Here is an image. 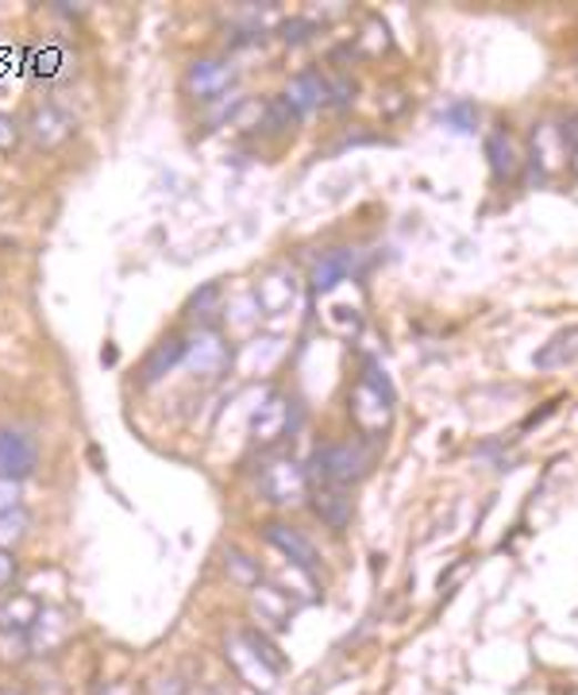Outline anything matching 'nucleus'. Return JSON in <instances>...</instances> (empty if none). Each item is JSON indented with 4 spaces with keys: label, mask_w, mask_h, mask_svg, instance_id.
Returning a JSON list of instances; mask_svg holds the SVG:
<instances>
[{
    "label": "nucleus",
    "mask_w": 578,
    "mask_h": 695,
    "mask_svg": "<svg viewBox=\"0 0 578 695\" xmlns=\"http://www.w3.org/2000/svg\"><path fill=\"white\" fill-rule=\"evenodd\" d=\"M359 383H366L371 391H378L382 399L394 402V386H389V375L382 371V363L374 355H363V371H359Z\"/></svg>",
    "instance_id": "obj_20"
},
{
    "label": "nucleus",
    "mask_w": 578,
    "mask_h": 695,
    "mask_svg": "<svg viewBox=\"0 0 578 695\" xmlns=\"http://www.w3.org/2000/svg\"><path fill=\"white\" fill-rule=\"evenodd\" d=\"M374 467V449L371 441H328L313 452L308 460L305 475L313 487H339V491H352L355 483L366 480Z\"/></svg>",
    "instance_id": "obj_1"
},
{
    "label": "nucleus",
    "mask_w": 578,
    "mask_h": 695,
    "mask_svg": "<svg viewBox=\"0 0 578 695\" xmlns=\"http://www.w3.org/2000/svg\"><path fill=\"white\" fill-rule=\"evenodd\" d=\"M352 260L355 255L347 252V248H339V252H324L313 266V294H328L336 282H344L347 274H352Z\"/></svg>",
    "instance_id": "obj_13"
},
{
    "label": "nucleus",
    "mask_w": 578,
    "mask_h": 695,
    "mask_svg": "<svg viewBox=\"0 0 578 695\" xmlns=\"http://www.w3.org/2000/svg\"><path fill=\"white\" fill-rule=\"evenodd\" d=\"M308 506H313V514L321 518L328 530L344 533L347 525H352V495L339 487H313L308 491Z\"/></svg>",
    "instance_id": "obj_9"
},
{
    "label": "nucleus",
    "mask_w": 578,
    "mask_h": 695,
    "mask_svg": "<svg viewBox=\"0 0 578 695\" xmlns=\"http://www.w3.org/2000/svg\"><path fill=\"white\" fill-rule=\"evenodd\" d=\"M185 360V341H178V336H170V341H162L159 348H154L151 355H146V363H143V371H140V379L143 383H159L162 375H166L174 363H182Z\"/></svg>",
    "instance_id": "obj_15"
},
{
    "label": "nucleus",
    "mask_w": 578,
    "mask_h": 695,
    "mask_svg": "<svg viewBox=\"0 0 578 695\" xmlns=\"http://www.w3.org/2000/svg\"><path fill=\"white\" fill-rule=\"evenodd\" d=\"M185 363H190L197 375H216L232 363V348H227L224 336L216 329H201L190 344H185Z\"/></svg>",
    "instance_id": "obj_6"
},
{
    "label": "nucleus",
    "mask_w": 578,
    "mask_h": 695,
    "mask_svg": "<svg viewBox=\"0 0 578 695\" xmlns=\"http://www.w3.org/2000/svg\"><path fill=\"white\" fill-rule=\"evenodd\" d=\"M486 159H490V171L498 182H513L520 171V151L509 132H494L490 140H486Z\"/></svg>",
    "instance_id": "obj_12"
},
{
    "label": "nucleus",
    "mask_w": 578,
    "mask_h": 695,
    "mask_svg": "<svg viewBox=\"0 0 578 695\" xmlns=\"http://www.w3.org/2000/svg\"><path fill=\"white\" fill-rule=\"evenodd\" d=\"M227 82H232V70H227L220 59H201V62H193L190 67V89L197 97H213Z\"/></svg>",
    "instance_id": "obj_14"
},
{
    "label": "nucleus",
    "mask_w": 578,
    "mask_h": 695,
    "mask_svg": "<svg viewBox=\"0 0 578 695\" xmlns=\"http://www.w3.org/2000/svg\"><path fill=\"white\" fill-rule=\"evenodd\" d=\"M31 140L39 148H62L70 140V117L62 109H54V104H39L31 112Z\"/></svg>",
    "instance_id": "obj_10"
},
{
    "label": "nucleus",
    "mask_w": 578,
    "mask_h": 695,
    "mask_svg": "<svg viewBox=\"0 0 578 695\" xmlns=\"http://www.w3.org/2000/svg\"><path fill=\"white\" fill-rule=\"evenodd\" d=\"M355 101V82L352 78H328V104L336 112H344Z\"/></svg>",
    "instance_id": "obj_23"
},
{
    "label": "nucleus",
    "mask_w": 578,
    "mask_h": 695,
    "mask_svg": "<svg viewBox=\"0 0 578 695\" xmlns=\"http://www.w3.org/2000/svg\"><path fill=\"white\" fill-rule=\"evenodd\" d=\"M255 302L263 313H282L297 302V279L290 274V266H274V271H266L263 279H258Z\"/></svg>",
    "instance_id": "obj_8"
},
{
    "label": "nucleus",
    "mask_w": 578,
    "mask_h": 695,
    "mask_svg": "<svg viewBox=\"0 0 578 695\" xmlns=\"http://www.w3.org/2000/svg\"><path fill=\"white\" fill-rule=\"evenodd\" d=\"M263 541H266L271 548H278V553L286 556L293 568L301 572V576L321 580V572H324L321 548H316L313 541H308L301 530H293L290 522H266V525H263Z\"/></svg>",
    "instance_id": "obj_2"
},
{
    "label": "nucleus",
    "mask_w": 578,
    "mask_h": 695,
    "mask_svg": "<svg viewBox=\"0 0 578 695\" xmlns=\"http://www.w3.org/2000/svg\"><path fill=\"white\" fill-rule=\"evenodd\" d=\"M255 600H263V611L274 618V626H286V622H290V603H293V600H286V595H282L278 587L258 584V587H255Z\"/></svg>",
    "instance_id": "obj_19"
},
{
    "label": "nucleus",
    "mask_w": 578,
    "mask_h": 695,
    "mask_svg": "<svg viewBox=\"0 0 578 695\" xmlns=\"http://www.w3.org/2000/svg\"><path fill=\"white\" fill-rule=\"evenodd\" d=\"M67 626H70L67 611H62V607H43V611H39V618L31 622V629H28L31 653H47V649H54V645H62V642H67Z\"/></svg>",
    "instance_id": "obj_11"
},
{
    "label": "nucleus",
    "mask_w": 578,
    "mask_h": 695,
    "mask_svg": "<svg viewBox=\"0 0 578 695\" xmlns=\"http://www.w3.org/2000/svg\"><path fill=\"white\" fill-rule=\"evenodd\" d=\"M39 467L36 436L20 425H0V480H28Z\"/></svg>",
    "instance_id": "obj_3"
},
{
    "label": "nucleus",
    "mask_w": 578,
    "mask_h": 695,
    "mask_svg": "<svg viewBox=\"0 0 578 695\" xmlns=\"http://www.w3.org/2000/svg\"><path fill=\"white\" fill-rule=\"evenodd\" d=\"M220 282H209V286H201V290H193V298H190V305H185V313H197V318H209V310L220 302Z\"/></svg>",
    "instance_id": "obj_24"
},
{
    "label": "nucleus",
    "mask_w": 578,
    "mask_h": 695,
    "mask_svg": "<svg viewBox=\"0 0 578 695\" xmlns=\"http://www.w3.org/2000/svg\"><path fill=\"white\" fill-rule=\"evenodd\" d=\"M20 511V483L0 480V518H12Z\"/></svg>",
    "instance_id": "obj_25"
},
{
    "label": "nucleus",
    "mask_w": 578,
    "mask_h": 695,
    "mask_svg": "<svg viewBox=\"0 0 578 695\" xmlns=\"http://www.w3.org/2000/svg\"><path fill=\"white\" fill-rule=\"evenodd\" d=\"M201 695H220V692H201Z\"/></svg>",
    "instance_id": "obj_30"
},
{
    "label": "nucleus",
    "mask_w": 578,
    "mask_h": 695,
    "mask_svg": "<svg viewBox=\"0 0 578 695\" xmlns=\"http://www.w3.org/2000/svg\"><path fill=\"white\" fill-rule=\"evenodd\" d=\"M282 36L290 39V47H301V43H308V39L316 36V23L313 20H301V16H297V20H290L286 28H282Z\"/></svg>",
    "instance_id": "obj_26"
},
{
    "label": "nucleus",
    "mask_w": 578,
    "mask_h": 695,
    "mask_svg": "<svg viewBox=\"0 0 578 695\" xmlns=\"http://www.w3.org/2000/svg\"><path fill=\"white\" fill-rule=\"evenodd\" d=\"M16 143H20V128L8 112H0V151H12Z\"/></svg>",
    "instance_id": "obj_27"
},
{
    "label": "nucleus",
    "mask_w": 578,
    "mask_h": 695,
    "mask_svg": "<svg viewBox=\"0 0 578 695\" xmlns=\"http://www.w3.org/2000/svg\"><path fill=\"white\" fill-rule=\"evenodd\" d=\"M243 637H247V642H251V649L258 653V661H263V665L271 668L274 676H282V673H286V657H282V649L271 642V637L263 634V629H243Z\"/></svg>",
    "instance_id": "obj_18"
},
{
    "label": "nucleus",
    "mask_w": 578,
    "mask_h": 695,
    "mask_svg": "<svg viewBox=\"0 0 578 695\" xmlns=\"http://www.w3.org/2000/svg\"><path fill=\"white\" fill-rule=\"evenodd\" d=\"M93 695H132V688H128V684H101Z\"/></svg>",
    "instance_id": "obj_29"
},
{
    "label": "nucleus",
    "mask_w": 578,
    "mask_h": 695,
    "mask_svg": "<svg viewBox=\"0 0 578 695\" xmlns=\"http://www.w3.org/2000/svg\"><path fill=\"white\" fill-rule=\"evenodd\" d=\"M224 561H227V564H232V568H235L232 576L240 580V584H251V587H258V564L251 561V556H243L240 548H227V553H224Z\"/></svg>",
    "instance_id": "obj_22"
},
{
    "label": "nucleus",
    "mask_w": 578,
    "mask_h": 695,
    "mask_svg": "<svg viewBox=\"0 0 578 695\" xmlns=\"http://www.w3.org/2000/svg\"><path fill=\"white\" fill-rule=\"evenodd\" d=\"M389 414H394V402L382 399V394L371 391L366 383H355V391H352V417H355V425L363 430L366 441L389 430Z\"/></svg>",
    "instance_id": "obj_5"
},
{
    "label": "nucleus",
    "mask_w": 578,
    "mask_h": 695,
    "mask_svg": "<svg viewBox=\"0 0 578 695\" xmlns=\"http://www.w3.org/2000/svg\"><path fill=\"white\" fill-rule=\"evenodd\" d=\"M36 618H39V603L31 600V595H16V600L0 603V629L12 626L16 634H28Z\"/></svg>",
    "instance_id": "obj_17"
},
{
    "label": "nucleus",
    "mask_w": 578,
    "mask_h": 695,
    "mask_svg": "<svg viewBox=\"0 0 578 695\" xmlns=\"http://www.w3.org/2000/svg\"><path fill=\"white\" fill-rule=\"evenodd\" d=\"M16 568H20V564H16V553L12 548H0V587H8L16 580Z\"/></svg>",
    "instance_id": "obj_28"
},
{
    "label": "nucleus",
    "mask_w": 578,
    "mask_h": 695,
    "mask_svg": "<svg viewBox=\"0 0 578 695\" xmlns=\"http://www.w3.org/2000/svg\"><path fill=\"white\" fill-rule=\"evenodd\" d=\"M305 487H308L305 467L293 464V460H274V464H266L263 475H258V495L274 506H290V503H297V498H305Z\"/></svg>",
    "instance_id": "obj_4"
},
{
    "label": "nucleus",
    "mask_w": 578,
    "mask_h": 695,
    "mask_svg": "<svg viewBox=\"0 0 578 695\" xmlns=\"http://www.w3.org/2000/svg\"><path fill=\"white\" fill-rule=\"evenodd\" d=\"M439 120H444L447 128H455V132L467 135V132H475L478 128V109L475 104H467V101H459V104H452V109H444V117Z\"/></svg>",
    "instance_id": "obj_21"
},
{
    "label": "nucleus",
    "mask_w": 578,
    "mask_h": 695,
    "mask_svg": "<svg viewBox=\"0 0 578 695\" xmlns=\"http://www.w3.org/2000/svg\"><path fill=\"white\" fill-rule=\"evenodd\" d=\"M282 101H286V109L293 112L297 120L313 117L321 104H328V82H324L316 70H305V74H297L293 82L286 85V93H282Z\"/></svg>",
    "instance_id": "obj_7"
},
{
    "label": "nucleus",
    "mask_w": 578,
    "mask_h": 695,
    "mask_svg": "<svg viewBox=\"0 0 578 695\" xmlns=\"http://www.w3.org/2000/svg\"><path fill=\"white\" fill-rule=\"evenodd\" d=\"M575 355H578V325L571 329V333L564 329V333L551 336V341L544 344L540 352H536V360H533V363H536L540 371H551V367H564V363H571Z\"/></svg>",
    "instance_id": "obj_16"
}]
</instances>
